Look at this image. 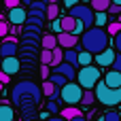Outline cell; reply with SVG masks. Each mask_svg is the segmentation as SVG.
<instances>
[{
	"mask_svg": "<svg viewBox=\"0 0 121 121\" xmlns=\"http://www.w3.org/2000/svg\"><path fill=\"white\" fill-rule=\"evenodd\" d=\"M64 62H68L74 68H79V51L77 49H64Z\"/></svg>",
	"mask_w": 121,
	"mask_h": 121,
	"instance_id": "cell-17",
	"label": "cell"
},
{
	"mask_svg": "<svg viewBox=\"0 0 121 121\" xmlns=\"http://www.w3.org/2000/svg\"><path fill=\"white\" fill-rule=\"evenodd\" d=\"M108 6H111V0H91V9H94L96 13L108 11Z\"/></svg>",
	"mask_w": 121,
	"mask_h": 121,
	"instance_id": "cell-22",
	"label": "cell"
},
{
	"mask_svg": "<svg viewBox=\"0 0 121 121\" xmlns=\"http://www.w3.org/2000/svg\"><path fill=\"white\" fill-rule=\"evenodd\" d=\"M96 100L104 106H117L121 104V87H108L102 79L96 85Z\"/></svg>",
	"mask_w": 121,
	"mask_h": 121,
	"instance_id": "cell-3",
	"label": "cell"
},
{
	"mask_svg": "<svg viewBox=\"0 0 121 121\" xmlns=\"http://www.w3.org/2000/svg\"><path fill=\"white\" fill-rule=\"evenodd\" d=\"M68 15H72L74 19H81L85 23V28H91L94 26V19H96V11L91 6H87V4H74L68 11Z\"/></svg>",
	"mask_w": 121,
	"mask_h": 121,
	"instance_id": "cell-6",
	"label": "cell"
},
{
	"mask_svg": "<svg viewBox=\"0 0 121 121\" xmlns=\"http://www.w3.org/2000/svg\"><path fill=\"white\" fill-rule=\"evenodd\" d=\"M49 2H57V0H49Z\"/></svg>",
	"mask_w": 121,
	"mask_h": 121,
	"instance_id": "cell-50",
	"label": "cell"
},
{
	"mask_svg": "<svg viewBox=\"0 0 121 121\" xmlns=\"http://www.w3.org/2000/svg\"><path fill=\"white\" fill-rule=\"evenodd\" d=\"M113 47H115L117 53H121V32L117 34V36H113Z\"/></svg>",
	"mask_w": 121,
	"mask_h": 121,
	"instance_id": "cell-35",
	"label": "cell"
},
{
	"mask_svg": "<svg viewBox=\"0 0 121 121\" xmlns=\"http://www.w3.org/2000/svg\"><path fill=\"white\" fill-rule=\"evenodd\" d=\"M40 45H43V49H55V47H60L55 34H45V36L40 38Z\"/></svg>",
	"mask_w": 121,
	"mask_h": 121,
	"instance_id": "cell-18",
	"label": "cell"
},
{
	"mask_svg": "<svg viewBox=\"0 0 121 121\" xmlns=\"http://www.w3.org/2000/svg\"><path fill=\"white\" fill-rule=\"evenodd\" d=\"M53 72H57V74H62V77H66L68 81L77 79V68H74L72 64H68V62H62L60 66H55V68H53Z\"/></svg>",
	"mask_w": 121,
	"mask_h": 121,
	"instance_id": "cell-12",
	"label": "cell"
},
{
	"mask_svg": "<svg viewBox=\"0 0 121 121\" xmlns=\"http://www.w3.org/2000/svg\"><path fill=\"white\" fill-rule=\"evenodd\" d=\"M19 68H21V64H19L17 55H13V57H2V62H0V70L6 72L9 77H11V74H17Z\"/></svg>",
	"mask_w": 121,
	"mask_h": 121,
	"instance_id": "cell-8",
	"label": "cell"
},
{
	"mask_svg": "<svg viewBox=\"0 0 121 121\" xmlns=\"http://www.w3.org/2000/svg\"><path fill=\"white\" fill-rule=\"evenodd\" d=\"M91 62H94V53H89V51H85V49L79 51V66H81V68H83V66H89Z\"/></svg>",
	"mask_w": 121,
	"mask_h": 121,
	"instance_id": "cell-19",
	"label": "cell"
},
{
	"mask_svg": "<svg viewBox=\"0 0 121 121\" xmlns=\"http://www.w3.org/2000/svg\"><path fill=\"white\" fill-rule=\"evenodd\" d=\"M40 62H43V66H53V51L51 49H43Z\"/></svg>",
	"mask_w": 121,
	"mask_h": 121,
	"instance_id": "cell-24",
	"label": "cell"
},
{
	"mask_svg": "<svg viewBox=\"0 0 121 121\" xmlns=\"http://www.w3.org/2000/svg\"><path fill=\"white\" fill-rule=\"evenodd\" d=\"M51 28H53V32H57V34L62 32V23H60V17H57V19H53V23H51Z\"/></svg>",
	"mask_w": 121,
	"mask_h": 121,
	"instance_id": "cell-38",
	"label": "cell"
},
{
	"mask_svg": "<svg viewBox=\"0 0 121 121\" xmlns=\"http://www.w3.org/2000/svg\"><path fill=\"white\" fill-rule=\"evenodd\" d=\"M94 23H96L98 28H104V26L108 23V15H106V11H100V13H96V19H94Z\"/></svg>",
	"mask_w": 121,
	"mask_h": 121,
	"instance_id": "cell-26",
	"label": "cell"
},
{
	"mask_svg": "<svg viewBox=\"0 0 121 121\" xmlns=\"http://www.w3.org/2000/svg\"><path fill=\"white\" fill-rule=\"evenodd\" d=\"M43 98V89L32 83V81H19L15 83L13 91H11V100L13 104L17 106H32V104H38Z\"/></svg>",
	"mask_w": 121,
	"mask_h": 121,
	"instance_id": "cell-1",
	"label": "cell"
},
{
	"mask_svg": "<svg viewBox=\"0 0 121 121\" xmlns=\"http://www.w3.org/2000/svg\"><path fill=\"white\" fill-rule=\"evenodd\" d=\"M106 32H108V36H117L121 32V21H111L108 28H106Z\"/></svg>",
	"mask_w": 121,
	"mask_h": 121,
	"instance_id": "cell-28",
	"label": "cell"
},
{
	"mask_svg": "<svg viewBox=\"0 0 121 121\" xmlns=\"http://www.w3.org/2000/svg\"><path fill=\"white\" fill-rule=\"evenodd\" d=\"M19 2L21 0H4V6L6 9H15V6H19Z\"/></svg>",
	"mask_w": 121,
	"mask_h": 121,
	"instance_id": "cell-39",
	"label": "cell"
},
{
	"mask_svg": "<svg viewBox=\"0 0 121 121\" xmlns=\"http://www.w3.org/2000/svg\"><path fill=\"white\" fill-rule=\"evenodd\" d=\"M2 4H4V0H0V6H2Z\"/></svg>",
	"mask_w": 121,
	"mask_h": 121,
	"instance_id": "cell-49",
	"label": "cell"
},
{
	"mask_svg": "<svg viewBox=\"0 0 121 121\" xmlns=\"http://www.w3.org/2000/svg\"><path fill=\"white\" fill-rule=\"evenodd\" d=\"M108 13L111 15H121V4H111L108 6Z\"/></svg>",
	"mask_w": 121,
	"mask_h": 121,
	"instance_id": "cell-36",
	"label": "cell"
},
{
	"mask_svg": "<svg viewBox=\"0 0 121 121\" xmlns=\"http://www.w3.org/2000/svg\"><path fill=\"white\" fill-rule=\"evenodd\" d=\"M113 70H117V72H121V53H117L115 62H113Z\"/></svg>",
	"mask_w": 121,
	"mask_h": 121,
	"instance_id": "cell-37",
	"label": "cell"
},
{
	"mask_svg": "<svg viewBox=\"0 0 121 121\" xmlns=\"http://www.w3.org/2000/svg\"><path fill=\"white\" fill-rule=\"evenodd\" d=\"M60 23H62V32H74V28H77V19L72 15L60 17Z\"/></svg>",
	"mask_w": 121,
	"mask_h": 121,
	"instance_id": "cell-15",
	"label": "cell"
},
{
	"mask_svg": "<svg viewBox=\"0 0 121 121\" xmlns=\"http://www.w3.org/2000/svg\"><path fill=\"white\" fill-rule=\"evenodd\" d=\"M70 121H87V119H85L83 115H79V117H74V119H70Z\"/></svg>",
	"mask_w": 121,
	"mask_h": 121,
	"instance_id": "cell-43",
	"label": "cell"
},
{
	"mask_svg": "<svg viewBox=\"0 0 121 121\" xmlns=\"http://www.w3.org/2000/svg\"><path fill=\"white\" fill-rule=\"evenodd\" d=\"M0 55H2V57H13V55H17V38H13V36L4 38V40L0 43Z\"/></svg>",
	"mask_w": 121,
	"mask_h": 121,
	"instance_id": "cell-9",
	"label": "cell"
},
{
	"mask_svg": "<svg viewBox=\"0 0 121 121\" xmlns=\"http://www.w3.org/2000/svg\"><path fill=\"white\" fill-rule=\"evenodd\" d=\"M81 47L94 55L102 53L104 49H108V32L104 28H87L81 34Z\"/></svg>",
	"mask_w": 121,
	"mask_h": 121,
	"instance_id": "cell-2",
	"label": "cell"
},
{
	"mask_svg": "<svg viewBox=\"0 0 121 121\" xmlns=\"http://www.w3.org/2000/svg\"><path fill=\"white\" fill-rule=\"evenodd\" d=\"M40 89H43V96H47L49 100H57V98H60V87H55L49 79L43 81V87H40Z\"/></svg>",
	"mask_w": 121,
	"mask_h": 121,
	"instance_id": "cell-13",
	"label": "cell"
},
{
	"mask_svg": "<svg viewBox=\"0 0 121 121\" xmlns=\"http://www.w3.org/2000/svg\"><path fill=\"white\" fill-rule=\"evenodd\" d=\"M96 102V94L91 91V89H85L83 91V98H81V104H85V106H91Z\"/></svg>",
	"mask_w": 121,
	"mask_h": 121,
	"instance_id": "cell-25",
	"label": "cell"
},
{
	"mask_svg": "<svg viewBox=\"0 0 121 121\" xmlns=\"http://www.w3.org/2000/svg\"><path fill=\"white\" fill-rule=\"evenodd\" d=\"M49 81H51L55 87H60V89L68 83V79H66V77H62V74H57V72H51V74H49Z\"/></svg>",
	"mask_w": 121,
	"mask_h": 121,
	"instance_id": "cell-21",
	"label": "cell"
},
{
	"mask_svg": "<svg viewBox=\"0 0 121 121\" xmlns=\"http://www.w3.org/2000/svg\"><path fill=\"white\" fill-rule=\"evenodd\" d=\"M77 79H79V85H81L83 89H91V87H96L98 81H100V68L94 66V64L83 66V68H79Z\"/></svg>",
	"mask_w": 121,
	"mask_h": 121,
	"instance_id": "cell-4",
	"label": "cell"
},
{
	"mask_svg": "<svg viewBox=\"0 0 121 121\" xmlns=\"http://www.w3.org/2000/svg\"><path fill=\"white\" fill-rule=\"evenodd\" d=\"M60 113H62V117H64V119H74V117H79V115H83V113H81V111H79V108H74V106H68V108H64V111H60Z\"/></svg>",
	"mask_w": 121,
	"mask_h": 121,
	"instance_id": "cell-23",
	"label": "cell"
},
{
	"mask_svg": "<svg viewBox=\"0 0 121 121\" xmlns=\"http://www.w3.org/2000/svg\"><path fill=\"white\" fill-rule=\"evenodd\" d=\"M36 2H49V0H36Z\"/></svg>",
	"mask_w": 121,
	"mask_h": 121,
	"instance_id": "cell-48",
	"label": "cell"
},
{
	"mask_svg": "<svg viewBox=\"0 0 121 121\" xmlns=\"http://www.w3.org/2000/svg\"><path fill=\"white\" fill-rule=\"evenodd\" d=\"M108 87H121V72L117 70H111V72H106V77L102 79Z\"/></svg>",
	"mask_w": 121,
	"mask_h": 121,
	"instance_id": "cell-14",
	"label": "cell"
},
{
	"mask_svg": "<svg viewBox=\"0 0 121 121\" xmlns=\"http://www.w3.org/2000/svg\"><path fill=\"white\" fill-rule=\"evenodd\" d=\"M21 2H23V4H28V6H30V2H32V0H21Z\"/></svg>",
	"mask_w": 121,
	"mask_h": 121,
	"instance_id": "cell-46",
	"label": "cell"
},
{
	"mask_svg": "<svg viewBox=\"0 0 121 121\" xmlns=\"http://www.w3.org/2000/svg\"><path fill=\"white\" fill-rule=\"evenodd\" d=\"M57 45H60L62 49H77L79 36H74L72 32H60V34H57Z\"/></svg>",
	"mask_w": 121,
	"mask_h": 121,
	"instance_id": "cell-7",
	"label": "cell"
},
{
	"mask_svg": "<svg viewBox=\"0 0 121 121\" xmlns=\"http://www.w3.org/2000/svg\"><path fill=\"white\" fill-rule=\"evenodd\" d=\"M47 111H49V113H60L57 102H55V100H49V102H47Z\"/></svg>",
	"mask_w": 121,
	"mask_h": 121,
	"instance_id": "cell-34",
	"label": "cell"
},
{
	"mask_svg": "<svg viewBox=\"0 0 121 121\" xmlns=\"http://www.w3.org/2000/svg\"><path fill=\"white\" fill-rule=\"evenodd\" d=\"M9 32H11V26L2 19V21H0V38H6V36H9Z\"/></svg>",
	"mask_w": 121,
	"mask_h": 121,
	"instance_id": "cell-30",
	"label": "cell"
},
{
	"mask_svg": "<svg viewBox=\"0 0 121 121\" xmlns=\"http://www.w3.org/2000/svg\"><path fill=\"white\" fill-rule=\"evenodd\" d=\"M2 89H4V85H2V83H0V96H2Z\"/></svg>",
	"mask_w": 121,
	"mask_h": 121,
	"instance_id": "cell-47",
	"label": "cell"
},
{
	"mask_svg": "<svg viewBox=\"0 0 121 121\" xmlns=\"http://www.w3.org/2000/svg\"><path fill=\"white\" fill-rule=\"evenodd\" d=\"M83 87L74 81H68L62 89H60V98L62 102H66L68 106H74V104H81V98H83Z\"/></svg>",
	"mask_w": 121,
	"mask_h": 121,
	"instance_id": "cell-5",
	"label": "cell"
},
{
	"mask_svg": "<svg viewBox=\"0 0 121 121\" xmlns=\"http://www.w3.org/2000/svg\"><path fill=\"white\" fill-rule=\"evenodd\" d=\"M2 19H4V17H2V15H0V21H2Z\"/></svg>",
	"mask_w": 121,
	"mask_h": 121,
	"instance_id": "cell-51",
	"label": "cell"
},
{
	"mask_svg": "<svg viewBox=\"0 0 121 121\" xmlns=\"http://www.w3.org/2000/svg\"><path fill=\"white\" fill-rule=\"evenodd\" d=\"M49 68H51V66H43V68H40V74H43V79H45V81H47V79H49V74H51V72H49Z\"/></svg>",
	"mask_w": 121,
	"mask_h": 121,
	"instance_id": "cell-40",
	"label": "cell"
},
{
	"mask_svg": "<svg viewBox=\"0 0 121 121\" xmlns=\"http://www.w3.org/2000/svg\"><path fill=\"white\" fill-rule=\"evenodd\" d=\"M26 23H28V26H38V28H43V23H45V19H38V17H30V15H28V19H26Z\"/></svg>",
	"mask_w": 121,
	"mask_h": 121,
	"instance_id": "cell-33",
	"label": "cell"
},
{
	"mask_svg": "<svg viewBox=\"0 0 121 121\" xmlns=\"http://www.w3.org/2000/svg\"><path fill=\"white\" fill-rule=\"evenodd\" d=\"M53 51V66L51 68H55V66H60L62 62H64V51H62V47H55V49H51Z\"/></svg>",
	"mask_w": 121,
	"mask_h": 121,
	"instance_id": "cell-27",
	"label": "cell"
},
{
	"mask_svg": "<svg viewBox=\"0 0 121 121\" xmlns=\"http://www.w3.org/2000/svg\"><path fill=\"white\" fill-rule=\"evenodd\" d=\"M111 4H121V0H111Z\"/></svg>",
	"mask_w": 121,
	"mask_h": 121,
	"instance_id": "cell-45",
	"label": "cell"
},
{
	"mask_svg": "<svg viewBox=\"0 0 121 121\" xmlns=\"http://www.w3.org/2000/svg\"><path fill=\"white\" fill-rule=\"evenodd\" d=\"M60 17V4L57 2H49V6H47V19H57Z\"/></svg>",
	"mask_w": 121,
	"mask_h": 121,
	"instance_id": "cell-20",
	"label": "cell"
},
{
	"mask_svg": "<svg viewBox=\"0 0 121 121\" xmlns=\"http://www.w3.org/2000/svg\"><path fill=\"white\" fill-rule=\"evenodd\" d=\"M47 6H49V2H36V0L30 2V9H38V11H45V13H47Z\"/></svg>",
	"mask_w": 121,
	"mask_h": 121,
	"instance_id": "cell-31",
	"label": "cell"
},
{
	"mask_svg": "<svg viewBox=\"0 0 121 121\" xmlns=\"http://www.w3.org/2000/svg\"><path fill=\"white\" fill-rule=\"evenodd\" d=\"M115 57H117V53H115V49H104L102 53H98V55H94V60L98 62V66H113V62H115Z\"/></svg>",
	"mask_w": 121,
	"mask_h": 121,
	"instance_id": "cell-11",
	"label": "cell"
},
{
	"mask_svg": "<svg viewBox=\"0 0 121 121\" xmlns=\"http://www.w3.org/2000/svg\"><path fill=\"white\" fill-rule=\"evenodd\" d=\"M100 121H121V115L117 113V111H113V108H111V111H106V113H104V117H102Z\"/></svg>",
	"mask_w": 121,
	"mask_h": 121,
	"instance_id": "cell-29",
	"label": "cell"
},
{
	"mask_svg": "<svg viewBox=\"0 0 121 121\" xmlns=\"http://www.w3.org/2000/svg\"><path fill=\"white\" fill-rule=\"evenodd\" d=\"M9 21L13 23V26H21V23H26V19H28V11L26 9H21V6H15V9H9Z\"/></svg>",
	"mask_w": 121,
	"mask_h": 121,
	"instance_id": "cell-10",
	"label": "cell"
},
{
	"mask_svg": "<svg viewBox=\"0 0 121 121\" xmlns=\"http://www.w3.org/2000/svg\"><path fill=\"white\" fill-rule=\"evenodd\" d=\"M49 121H68V119H64V117L60 115V117H53V119H49Z\"/></svg>",
	"mask_w": 121,
	"mask_h": 121,
	"instance_id": "cell-44",
	"label": "cell"
},
{
	"mask_svg": "<svg viewBox=\"0 0 121 121\" xmlns=\"http://www.w3.org/2000/svg\"><path fill=\"white\" fill-rule=\"evenodd\" d=\"M74 4H79V0H64V6H68V9H72Z\"/></svg>",
	"mask_w": 121,
	"mask_h": 121,
	"instance_id": "cell-42",
	"label": "cell"
},
{
	"mask_svg": "<svg viewBox=\"0 0 121 121\" xmlns=\"http://www.w3.org/2000/svg\"><path fill=\"white\" fill-rule=\"evenodd\" d=\"M28 15H30V17H38V19H47V13H45V11H38V9H30Z\"/></svg>",
	"mask_w": 121,
	"mask_h": 121,
	"instance_id": "cell-32",
	"label": "cell"
},
{
	"mask_svg": "<svg viewBox=\"0 0 121 121\" xmlns=\"http://www.w3.org/2000/svg\"><path fill=\"white\" fill-rule=\"evenodd\" d=\"M0 121H15V111L11 104H0Z\"/></svg>",
	"mask_w": 121,
	"mask_h": 121,
	"instance_id": "cell-16",
	"label": "cell"
},
{
	"mask_svg": "<svg viewBox=\"0 0 121 121\" xmlns=\"http://www.w3.org/2000/svg\"><path fill=\"white\" fill-rule=\"evenodd\" d=\"M9 81H11V77H9L6 72H2V70H0V83L4 85V83H9Z\"/></svg>",
	"mask_w": 121,
	"mask_h": 121,
	"instance_id": "cell-41",
	"label": "cell"
}]
</instances>
